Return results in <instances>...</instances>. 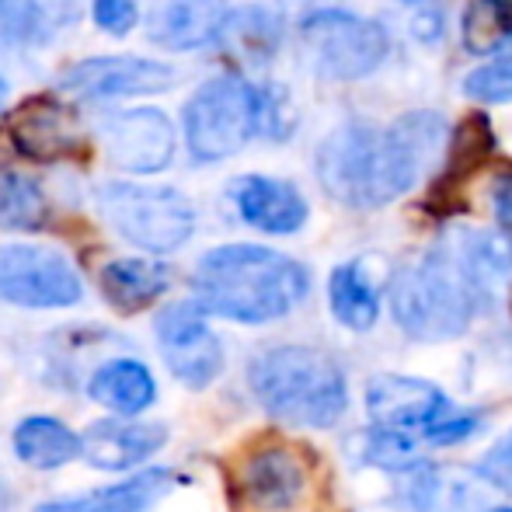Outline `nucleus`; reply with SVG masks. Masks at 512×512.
<instances>
[{"instance_id": "4", "label": "nucleus", "mask_w": 512, "mask_h": 512, "mask_svg": "<svg viewBox=\"0 0 512 512\" xmlns=\"http://www.w3.org/2000/svg\"><path fill=\"white\" fill-rule=\"evenodd\" d=\"M251 394L276 422L331 429L349 408V380L335 356L314 345L265 349L248 370Z\"/></svg>"}, {"instance_id": "10", "label": "nucleus", "mask_w": 512, "mask_h": 512, "mask_svg": "<svg viewBox=\"0 0 512 512\" xmlns=\"http://www.w3.org/2000/svg\"><path fill=\"white\" fill-rule=\"evenodd\" d=\"M206 307L199 300H178L157 314V342L168 370L178 384L203 391L223 373V345L206 321Z\"/></svg>"}, {"instance_id": "31", "label": "nucleus", "mask_w": 512, "mask_h": 512, "mask_svg": "<svg viewBox=\"0 0 512 512\" xmlns=\"http://www.w3.org/2000/svg\"><path fill=\"white\" fill-rule=\"evenodd\" d=\"M439 28H443V25H439V14H418V18H415V35H418V39H436V35H439Z\"/></svg>"}, {"instance_id": "17", "label": "nucleus", "mask_w": 512, "mask_h": 512, "mask_svg": "<svg viewBox=\"0 0 512 512\" xmlns=\"http://www.w3.org/2000/svg\"><path fill=\"white\" fill-rule=\"evenodd\" d=\"M492 481L481 471L425 464L411 474L408 502L418 512H495Z\"/></svg>"}, {"instance_id": "32", "label": "nucleus", "mask_w": 512, "mask_h": 512, "mask_svg": "<svg viewBox=\"0 0 512 512\" xmlns=\"http://www.w3.org/2000/svg\"><path fill=\"white\" fill-rule=\"evenodd\" d=\"M4 102H7V81L0 77V105H4Z\"/></svg>"}, {"instance_id": "8", "label": "nucleus", "mask_w": 512, "mask_h": 512, "mask_svg": "<svg viewBox=\"0 0 512 512\" xmlns=\"http://www.w3.org/2000/svg\"><path fill=\"white\" fill-rule=\"evenodd\" d=\"M84 297L81 272L63 251L42 244L0 248V300L14 307H74Z\"/></svg>"}, {"instance_id": "16", "label": "nucleus", "mask_w": 512, "mask_h": 512, "mask_svg": "<svg viewBox=\"0 0 512 512\" xmlns=\"http://www.w3.org/2000/svg\"><path fill=\"white\" fill-rule=\"evenodd\" d=\"M234 209L248 227L262 234H297L307 223V199L297 185L269 175H244L230 185Z\"/></svg>"}, {"instance_id": "24", "label": "nucleus", "mask_w": 512, "mask_h": 512, "mask_svg": "<svg viewBox=\"0 0 512 512\" xmlns=\"http://www.w3.org/2000/svg\"><path fill=\"white\" fill-rule=\"evenodd\" d=\"M46 220V196L32 178L7 171L0 175V227L35 230Z\"/></svg>"}, {"instance_id": "13", "label": "nucleus", "mask_w": 512, "mask_h": 512, "mask_svg": "<svg viewBox=\"0 0 512 512\" xmlns=\"http://www.w3.org/2000/svg\"><path fill=\"white\" fill-rule=\"evenodd\" d=\"M102 147L115 168L129 175H154L175 161V126L157 108L115 112L102 126Z\"/></svg>"}, {"instance_id": "28", "label": "nucleus", "mask_w": 512, "mask_h": 512, "mask_svg": "<svg viewBox=\"0 0 512 512\" xmlns=\"http://www.w3.org/2000/svg\"><path fill=\"white\" fill-rule=\"evenodd\" d=\"M91 14L95 25L108 35H126L140 21V7L136 0H91Z\"/></svg>"}, {"instance_id": "19", "label": "nucleus", "mask_w": 512, "mask_h": 512, "mask_svg": "<svg viewBox=\"0 0 512 512\" xmlns=\"http://www.w3.org/2000/svg\"><path fill=\"white\" fill-rule=\"evenodd\" d=\"M175 485H178L175 471L154 467V471L136 474L133 481H122V485H108L84 495H70V499L42 502L35 512H150Z\"/></svg>"}, {"instance_id": "2", "label": "nucleus", "mask_w": 512, "mask_h": 512, "mask_svg": "<svg viewBox=\"0 0 512 512\" xmlns=\"http://www.w3.org/2000/svg\"><path fill=\"white\" fill-rule=\"evenodd\" d=\"M196 300L206 314L237 324H269L304 304L310 272L262 244H223L199 258Z\"/></svg>"}, {"instance_id": "6", "label": "nucleus", "mask_w": 512, "mask_h": 512, "mask_svg": "<svg viewBox=\"0 0 512 512\" xmlns=\"http://www.w3.org/2000/svg\"><path fill=\"white\" fill-rule=\"evenodd\" d=\"M98 216L136 248L150 255L178 251L196 234V206L171 185L105 182L95 196Z\"/></svg>"}, {"instance_id": "3", "label": "nucleus", "mask_w": 512, "mask_h": 512, "mask_svg": "<svg viewBox=\"0 0 512 512\" xmlns=\"http://www.w3.org/2000/svg\"><path fill=\"white\" fill-rule=\"evenodd\" d=\"M485 293L460 241H443L398 265L391 279V314L415 342H450L471 328Z\"/></svg>"}, {"instance_id": "30", "label": "nucleus", "mask_w": 512, "mask_h": 512, "mask_svg": "<svg viewBox=\"0 0 512 512\" xmlns=\"http://www.w3.org/2000/svg\"><path fill=\"white\" fill-rule=\"evenodd\" d=\"M488 196H492V213L499 220V227L512 234V171H499L492 178V192Z\"/></svg>"}, {"instance_id": "23", "label": "nucleus", "mask_w": 512, "mask_h": 512, "mask_svg": "<svg viewBox=\"0 0 512 512\" xmlns=\"http://www.w3.org/2000/svg\"><path fill=\"white\" fill-rule=\"evenodd\" d=\"M328 304L342 328L370 331L380 317V290L366 276L363 262H345L328 279Z\"/></svg>"}, {"instance_id": "26", "label": "nucleus", "mask_w": 512, "mask_h": 512, "mask_svg": "<svg viewBox=\"0 0 512 512\" xmlns=\"http://www.w3.org/2000/svg\"><path fill=\"white\" fill-rule=\"evenodd\" d=\"M464 95L481 105L512 102V46H506L502 53H495L492 60L467 74Z\"/></svg>"}, {"instance_id": "33", "label": "nucleus", "mask_w": 512, "mask_h": 512, "mask_svg": "<svg viewBox=\"0 0 512 512\" xmlns=\"http://www.w3.org/2000/svg\"><path fill=\"white\" fill-rule=\"evenodd\" d=\"M492 4H499V7H506V11L512 14V0H492Z\"/></svg>"}, {"instance_id": "25", "label": "nucleus", "mask_w": 512, "mask_h": 512, "mask_svg": "<svg viewBox=\"0 0 512 512\" xmlns=\"http://www.w3.org/2000/svg\"><path fill=\"white\" fill-rule=\"evenodd\" d=\"M512 39V14L492 0H474L464 14V46L471 53H499Z\"/></svg>"}, {"instance_id": "7", "label": "nucleus", "mask_w": 512, "mask_h": 512, "mask_svg": "<svg viewBox=\"0 0 512 512\" xmlns=\"http://www.w3.org/2000/svg\"><path fill=\"white\" fill-rule=\"evenodd\" d=\"M262 133V91L244 77H213L185 105V143L196 161H223Z\"/></svg>"}, {"instance_id": "34", "label": "nucleus", "mask_w": 512, "mask_h": 512, "mask_svg": "<svg viewBox=\"0 0 512 512\" xmlns=\"http://www.w3.org/2000/svg\"><path fill=\"white\" fill-rule=\"evenodd\" d=\"M495 512H512V506H495Z\"/></svg>"}, {"instance_id": "5", "label": "nucleus", "mask_w": 512, "mask_h": 512, "mask_svg": "<svg viewBox=\"0 0 512 512\" xmlns=\"http://www.w3.org/2000/svg\"><path fill=\"white\" fill-rule=\"evenodd\" d=\"M366 415L373 429L398 432L425 446H457L485 429V415L457 408L432 380L377 373L366 384Z\"/></svg>"}, {"instance_id": "18", "label": "nucleus", "mask_w": 512, "mask_h": 512, "mask_svg": "<svg viewBox=\"0 0 512 512\" xmlns=\"http://www.w3.org/2000/svg\"><path fill=\"white\" fill-rule=\"evenodd\" d=\"M11 140L28 161H60L81 150V122L56 102H32L14 119Z\"/></svg>"}, {"instance_id": "1", "label": "nucleus", "mask_w": 512, "mask_h": 512, "mask_svg": "<svg viewBox=\"0 0 512 512\" xmlns=\"http://www.w3.org/2000/svg\"><path fill=\"white\" fill-rule=\"evenodd\" d=\"M443 140L446 122L436 112H411L391 129L345 126L317 150V178L342 206L380 209L422 178Z\"/></svg>"}, {"instance_id": "12", "label": "nucleus", "mask_w": 512, "mask_h": 512, "mask_svg": "<svg viewBox=\"0 0 512 512\" xmlns=\"http://www.w3.org/2000/svg\"><path fill=\"white\" fill-rule=\"evenodd\" d=\"M310 464L290 443H265L241 464V495L255 512H293L310 495Z\"/></svg>"}, {"instance_id": "22", "label": "nucleus", "mask_w": 512, "mask_h": 512, "mask_svg": "<svg viewBox=\"0 0 512 512\" xmlns=\"http://www.w3.org/2000/svg\"><path fill=\"white\" fill-rule=\"evenodd\" d=\"M11 443L21 464L35 467V471H56V467L81 457V436L70 432L60 418L49 415H32L18 422Z\"/></svg>"}, {"instance_id": "29", "label": "nucleus", "mask_w": 512, "mask_h": 512, "mask_svg": "<svg viewBox=\"0 0 512 512\" xmlns=\"http://www.w3.org/2000/svg\"><path fill=\"white\" fill-rule=\"evenodd\" d=\"M478 471L485 474L488 481H492V488L512 492V429L492 446V450H488V457L481 460Z\"/></svg>"}, {"instance_id": "14", "label": "nucleus", "mask_w": 512, "mask_h": 512, "mask_svg": "<svg viewBox=\"0 0 512 512\" xmlns=\"http://www.w3.org/2000/svg\"><path fill=\"white\" fill-rule=\"evenodd\" d=\"M230 25L223 0H147L150 42L175 53H192L216 42Z\"/></svg>"}, {"instance_id": "21", "label": "nucleus", "mask_w": 512, "mask_h": 512, "mask_svg": "<svg viewBox=\"0 0 512 512\" xmlns=\"http://www.w3.org/2000/svg\"><path fill=\"white\" fill-rule=\"evenodd\" d=\"M102 293L119 310H143L171 286V269L154 258H115L102 269Z\"/></svg>"}, {"instance_id": "15", "label": "nucleus", "mask_w": 512, "mask_h": 512, "mask_svg": "<svg viewBox=\"0 0 512 512\" xmlns=\"http://www.w3.org/2000/svg\"><path fill=\"white\" fill-rule=\"evenodd\" d=\"M168 443V425L140 418H102L81 436V457L98 471H129Z\"/></svg>"}, {"instance_id": "20", "label": "nucleus", "mask_w": 512, "mask_h": 512, "mask_svg": "<svg viewBox=\"0 0 512 512\" xmlns=\"http://www.w3.org/2000/svg\"><path fill=\"white\" fill-rule=\"evenodd\" d=\"M91 401L112 408L115 415L136 418L140 411H147L157 398L154 373L140 363V359H108L105 366H98L95 377L88 380Z\"/></svg>"}, {"instance_id": "35", "label": "nucleus", "mask_w": 512, "mask_h": 512, "mask_svg": "<svg viewBox=\"0 0 512 512\" xmlns=\"http://www.w3.org/2000/svg\"><path fill=\"white\" fill-rule=\"evenodd\" d=\"M405 4H422V0H405Z\"/></svg>"}, {"instance_id": "9", "label": "nucleus", "mask_w": 512, "mask_h": 512, "mask_svg": "<svg viewBox=\"0 0 512 512\" xmlns=\"http://www.w3.org/2000/svg\"><path fill=\"white\" fill-rule=\"evenodd\" d=\"M304 42L314 53L317 67L335 81H359L373 74L387 56V32L377 21L356 18L345 11H317L300 25Z\"/></svg>"}, {"instance_id": "27", "label": "nucleus", "mask_w": 512, "mask_h": 512, "mask_svg": "<svg viewBox=\"0 0 512 512\" xmlns=\"http://www.w3.org/2000/svg\"><path fill=\"white\" fill-rule=\"evenodd\" d=\"M46 32V11L35 0H0V46H28Z\"/></svg>"}, {"instance_id": "11", "label": "nucleus", "mask_w": 512, "mask_h": 512, "mask_svg": "<svg viewBox=\"0 0 512 512\" xmlns=\"http://www.w3.org/2000/svg\"><path fill=\"white\" fill-rule=\"evenodd\" d=\"M178 84L171 63L150 56H91L63 74L60 88L74 98H143Z\"/></svg>"}]
</instances>
